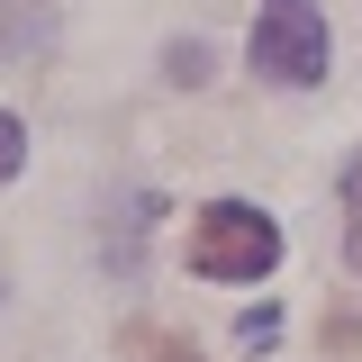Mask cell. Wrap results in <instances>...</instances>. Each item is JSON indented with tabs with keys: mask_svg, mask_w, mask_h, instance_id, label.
Listing matches in <instances>:
<instances>
[{
	"mask_svg": "<svg viewBox=\"0 0 362 362\" xmlns=\"http://www.w3.org/2000/svg\"><path fill=\"white\" fill-rule=\"evenodd\" d=\"M272 263H281V226L254 199H209L190 218V272L199 281H263Z\"/></svg>",
	"mask_w": 362,
	"mask_h": 362,
	"instance_id": "6da1fadb",
	"label": "cell"
},
{
	"mask_svg": "<svg viewBox=\"0 0 362 362\" xmlns=\"http://www.w3.org/2000/svg\"><path fill=\"white\" fill-rule=\"evenodd\" d=\"M18 163H28V127L0 109V181H18Z\"/></svg>",
	"mask_w": 362,
	"mask_h": 362,
	"instance_id": "8992f818",
	"label": "cell"
},
{
	"mask_svg": "<svg viewBox=\"0 0 362 362\" xmlns=\"http://www.w3.org/2000/svg\"><path fill=\"white\" fill-rule=\"evenodd\" d=\"M154 226V199H127V226H118V272H136V245Z\"/></svg>",
	"mask_w": 362,
	"mask_h": 362,
	"instance_id": "277c9868",
	"label": "cell"
},
{
	"mask_svg": "<svg viewBox=\"0 0 362 362\" xmlns=\"http://www.w3.org/2000/svg\"><path fill=\"white\" fill-rule=\"evenodd\" d=\"M173 82H209V45H173Z\"/></svg>",
	"mask_w": 362,
	"mask_h": 362,
	"instance_id": "52a82bcc",
	"label": "cell"
},
{
	"mask_svg": "<svg viewBox=\"0 0 362 362\" xmlns=\"http://www.w3.org/2000/svg\"><path fill=\"white\" fill-rule=\"evenodd\" d=\"M326 64H335V45H326V9L317 0H263L254 9V73L308 90V82H326Z\"/></svg>",
	"mask_w": 362,
	"mask_h": 362,
	"instance_id": "7a4b0ae2",
	"label": "cell"
},
{
	"mask_svg": "<svg viewBox=\"0 0 362 362\" xmlns=\"http://www.w3.org/2000/svg\"><path fill=\"white\" fill-rule=\"evenodd\" d=\"M127 344H136V354H154V362H199L181 335H154V326H127Z\"/></svg>",
	"mask_w": 362,
	"mask_h": 362,
	"instance_id": "5b68a950",
	"label": "cell"
},
{
	"mask_svg": "<svg viewBox=\"0 0 362 362\" xmlns=\"http://www.w3.org/2000/svg\"><path fill=\"white\" fill-rule=\"evenodd\" d=\"M344 263L362 272V154L344 163Z\"/></svg>",
	"mask_w": 362,
	"mask_h": 362,
	"instance_id": "3957f363",
	"label": "cell"
},
{
	"mask_svg": "<svg viewBox=\"0 0 362 362\" xmlns=\"http://www.w3.org/2000/svg\"><path fill=\"white\" fill-rule=\"evenodd\" d=\"M272 335H281V317H272V308H254V317H245V326H235V344H254V354H263Z\"/></svg>",
	"mask_w": 362,
	"mask_h": 362,
	"instance_id": "ba28073f",
	"label": "cell"
}]
</instances>
